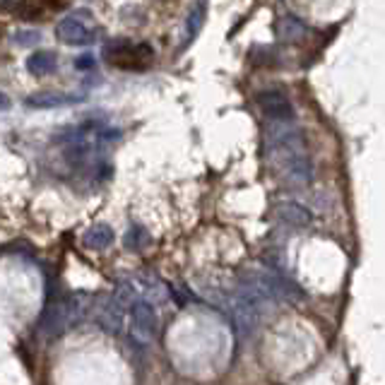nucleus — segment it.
Instances as JSON below:
<instances>
[{
	"instance_id": "6e6552de",
	"label": "nucleus",
	"mask_w": 385,
	"mask_h": 385,
	"mask_svg": "<svg viewBox=\"0 0 385 385\" xmlns=\"http://www.w3.org/2000/svg\"><path fill=\"white\" fill-rule=\"evenodd\" d=\"M275 212H277V217H280L284 224H289V227H308V224L313 222L311 210L303 208V205H299V203H292V200L280 203Z\"/></svg>"
},
{
	"instance_id": "9d476101",
	"label": "nucleus",
	"mask_w": 385,
	"mask_h": 385,
	"mask_svg": "<svg viewBox=\"0 0 385 385\" xmlns=\"http://www.w3.org/2000/svg\"><path fill=\"white\" fill-rule=\"evenodd\" d=\"M8 10H15L20 20H44V10H63V3H17V5H5Z\"/></svg>"
},
{
	"instance_id": "1a4fd4ad",
	"label": "nucleus",
	"mask_w": 385,
	"mask_h": 385,
	"mask_svg": "<svg viewBox=\"0 0 385 385\" xmlns=\"http://www.w3.org/2000/svg\"><path fill=\"white\" fill-rule=\"evenodd\" d=\"M82 97L77 94H58V92H44V94H34L27 99L29 106H39V109H55V106H70L75 101H79Z\"/></svg>"
},
{
	"instance_id": "dca6fc26",
	"label": "nucleus",
	"mask_w": 385,
	"mask_h": 385,
	"mask_svg": "<svg viewBox=\"0 0 385 385\" xmlns=\"http://www.w3.org/2000/svg\"><path fill=\"white\" fill-rule=\"evenodd\" d=\"M41 36L36 34V32H20V34L15 36V41L20 46H29V44H36V41H39Z\"/></svg>"
},
{
	"instance_id": "f257e3e1",
	"label": "nucleus",
	"mask_w": 385,
	"mask_h": 385,
	"mask_svg": "<svg viewBox=\"0 0 385 385\" xmlns=\"http://www.w3.org/2000/svg\"><path fill=\"white\" fill-rule=\"evenodd\" d=\"M267 154L275 169L294 186H306L313 181V164L308 159L306 142L297 123L267 125Z\"/></svg>"
},
{
	"instance_id": "20e7f679",
	"label": "nucleus",
	"mask_w": 385,
	"mask_h": 385,
	"mask_svg": "<svg viewBox=\"0 0 385 385\" xmlns=\"http://www.w3.org/2000/svg\"><path fill=\"white\" fill-rule=\"evenodd\" d=\"M157 335V311L152 303L138 301L130 308V340L138 347H147Z\"/></svg>"
},
{
	"instance_id": "4468645a",
	"label": "nucleus",
	"mask_w": 385,
	"mask_h": 385,
	"mask_svg": "<svg viewBox=\"0 0 385 385\" xmlns=\"http://www.w3.org/2000/svg\"><path fill=\"white\" fill-rule=\"evenodd\" d=\"M205 10H208V8H205L203 3H198V5L190 8V15H188L186 29H183V41H181L183 46H186L190 39H195V34H198V29L203 27V22H205Z\"/></svg>"
},
{
	"instance_id": "ddd939ff",
	"label": "nucleus",
	"mask_w": 385,
	"mask_h": 385,
	"mask_svg": "<svg viewBox=\"0 0 385 385\" xmlns=\"http://www.w3.org/2000/svg\"><path fill=\"white\" fill-rule=\"evenodd\" d=\"M27 70L32 75H49L55 70V55L49 51H39V53H32L27 58Z\"/></svg>"
},
{
	"instance_id": "f8f14e48",
	"label": "nucleus",
	"mask_w": 385,
	"mask_h": 385,
	"mask_svg": "<svg viewBox=\"0 0 385 385\" xmlns=\"http://www.w3.org/2000/svg\"><path fill=\"white\" fill-rule=\"evenodd\" d=\"M82 241L87 248H106L114 241V232H111V227H106V224H94V227H89L87 232H84Z\"/></svg>"
},
{
	"instance_id": "7ed1b4c3",
	"label": "nucleus",
	"mask_w": 385,
	"mask_h": 385,
	"mask_svg": "<svg viewBox=\"0 0 385 385\" xmlns=\"http://www.w3.org/2000/svg\"><path fill=\"white\" fill-rule=\"evenodd\" d=\"M152 49L145 44H128V41H119V44H109L104 49V58L116 68L125 70H142L152 60Z\"/></svg>"
},
{
	"instance_id": "39448f33",
	"label": "nucleus",
	"mask_w": 385,
	"mask_h": 385,
	"mask_svg": "<svg viewBox=\"0 0 385 385\" xmlns=\"http://www.w3.org/2000/svg\"><path fill=\"white\" fill-rule=\"evenodd\" d=\"M258 109L262 111L265 119H270V123H292L294 121V104L280 89H265L258 94Z\"/></svg>"
},
{
	"instance_id": "f3484780",
	"label": "nucleus",
	"mask_w": 385,
	"mask_h": 385,
	"mask_svg": "<svg viewBox=\"0 0 385 385\" xmlns=\"http://www.w3.org/2000/svg\"><path fill=\"white\" fill-rule=\"evenodd\" d=\"M94 63V58L92 55H84V58H79V60H75V65H77V68H89V65Z\"/></svg>"
},
{
	"instance_id": "423d86ee",
	"label": "nucleus",
	"mask_w": 385,
	"mask_h": 385,
	"mask_svg": "<svg viewBox=\"0 0 385 385\" xmlns=\"http://www.w3.org/2000/svg\"><path fill=\"white\" fill-rule=\"evenodd\" d=\"M94 318L111 335H119L123 332V323H125V306L119 301L116 297H104L99 299V303L94 306Z\"/></svg>"
},
{
	"instance_id": "0eeeda50",
	"label": "nucleus",
	"mask_w": 385,
	"mask_h": 385,
	"mask_svg": "<svg viewBox=\"0 0 385 385\" xmlns=\"http://www.w3.org/2000/svg\"><path fill=\"white\" fill-rule=\"evenodd\" d=\"M55 34H58V39L63 41V44H70V46H82L94 39V32L89 29L87 22L77 15L63 17V20L58 22V27H55Z\"/></svg>"
},
{
	"instance_id": "9b49d317",
	"label": "nucleus",
	"mask_w": 385,
	"mask_h": 385,
	"mask_svg": "<svg viewBox=\"0 0 385 385\" xmlns=\"http://www.w3.org/2000/svg\"><path fill=\"white\" fill-rule=\"evenodd\" d=\"M277 34L286 41H299L306 36V25L297 15H284L277 25Z\"/></svg>"
},
{
	"instance_id": "f03ea898",
	"label": "nucleus",
	"mask_w": 385,
	"mask_h": 385,
	"mask_svg": "<svg viewBox=\"0 0 385 385\" xmlns=\"http://www.w3.org/2000/svg\"><path fill=\"white\" fill-rule=\"evenodd\" d=\"M84 311V294H70V297L60 299V301L51 303L41 316V332L44 335H60L63 330L73 327L75 323L82 321Z\"/></svg>"
},
{
	"instance_id": "2eb2a0df",
	"label": "nucleus",
	"mask_w": 385,
	"mask_h": 385,
	"mask_svg": "<svg viewBox=\"0 0 385 385\" xmlns=\"http://www.w3.org/2000/svg\"><path fill=\"white\" fill-rule=\"evenodd\" d=\"M147 243V234H145L142 227H130V232L125 234V246L130 251H140V248Z\"/></svg>"
}]
</instances>
